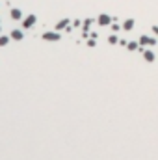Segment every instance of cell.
I'll list each match as a JSON object with an SVG mask.
<instances>
[{"label":"cell","instance_id":"6da1fadb","mask_svg":"<svg viewBox=\"0 0 158 160\" xmlns=\"http://www.w3.org/2000/svg\"><path fill=\"white\" fill-rule=\"evenodd\" d=\"M34 22H35V15H28L24 20H22V28H30V26H34Z\"/></svg>","mask_w":158,"mask_h":160},{"label":"cell","instance_id":"7a4b0ae2","mask_svg":"<svg viewBox=\"0 0 158 160\" xmlns=\"http://www.w3.org/2000/svg\"><path fill=\"white\" fill-rule=\"evenodd\" d=\"M43 39H47V41H58L60 39V34L58 32H47V34H43Z\"/></svg>","mask_w":158,"mask_h":160},{"label":"cell","instance_id":"3957f363","mask_svg":"<svg viewBox=\"0 0 158 160\" xmlns=\"http://www.w3.org/2000/svg\"><path fill=\"white\" fill-rule=\"evenodd\" d=\"M9 37H11V39H15V41H20L22 37H24V35H22V32H20V30H13Z\"/></svg>","mask_w":158,"mask_h":160},{"label":"cell","instance_id":"277c9868","mask_svg":"<svg viewBox=\"0 0 158 160\" xmlns=\"http://www.w3.org/2000/svg\"><path fill=\"white\" fill-rule=\"evenodd\" d=\"M140 43H141V45H154L156 41H154L152 37H147V35H143V37H140Z\"/></svg>","mask_w":158,"mask_h":160},{"label":"cell","instance_id":"5b68a950","mask_svg":"<svg viewBox=\"0 0 158 160\" xmlns=\"http://www.w3.org/2000/svg\"><path fill=\"white\" fill-rule=\"evenodd\" d=\"M110 20H112V19H110L108 15H101V17H99V24L106 26V24H110Z\"/></svg>","mask_w":158,"mask_h":160},{"label":"cell","instance_id":"8992f818","mask_svg":"<svg viewBox=\"0 0 158 160\" xmlns=\"http://www.w3.org/2000/svg\"><path fill=\"white\" fill-rule=\"evenodd\" d=\"M143 58H145L147 61H154V52H152V50H145V52H143Z\"/></svg>","mask_w":158,"mask_h":160},{"label":"cell","instance_id":"52a82bcc","mask_svg":"<svg viewBox=\"0 0 158 160\" xmlns=\"http://www.w3.org/2000/svg\"><path fill=\"white\" fill-rule=\"evenodd\" d=\"M11 17H13L15 20H17V19H20V17H22V13H20V9H13V11H11Z\"/></svg>","mask_w":158,"mask_h":160},{"label":"cell","instance_id":"ba28073f","mask_svg":"<svg viewBox=\"0 0 158 160\" xmlns=\"http://www.w3.org/2000/svg\"><path fill=\"white\" fill-rule=\"evenodd\" d=\"M132 26H134V20H127L125 24H123V28H125V30H132Z\"/></svg>","mask_w":158,"mask_h":160},{"label":"cell","instance_id":"9c48e42d","mask_svg":"<svg viewBox=\"0 0 158 160\" xmlns=\"http://www.w3.org/2000/svg\"><path fill=\"white\" fill-rule=\"evenodd\" d=\"M8 41H9V37H8V35H2V37H0V47L8 45Z\"/></svg>","mask_w":158,"mask_h":160},{"label":"cell","instance_id":"30bf717a","mask_svg":"<svg viewBox=\"0 0 158 160\" xmlns=\"http://www.w3.org/2000/svg\"><path fill=\"white\" fill-rule=\"evenodd\" d=\"M67 24H69V20H61V22H60V24H58L56 28H58V30H61V28H65Z\"/></svg>","mask_w":158,"mask_h":160},{"label":"cell","instance_id":"8fae6325","mask_svg":"<svg viewBox=\"0 0 158 160\" xmlns=\"http://www.w3.org/2000/svg\"><path fill=\"white\" fill-rule=\"evenodd\" d=\"M108 41H110V43H117V37H116V35H110Z\"/></svg>","mask_w":158,"mask_h":160},{"label":"cell","instance_id":"7c38bea8","mask_svg":"<svg viewBox=\"0 0 158 160\" xmlns=\"http://www.w3.org/2000/svg\"><path fill=\"white\" fill-rule=\"evenodd\" d=\"M136 47H138L136 43H128V49H130V50H134V49H136Z\"/></svg>","mask_w":158,"mask_h":160},{"label":"cell","instance_id":"4fadbf2b","mask_svg":"<svg viewBox=\"0 0 158 160\" xmlns=\"http://www.w3.org/2000/svg\"><path fill=\"white\" fill-rule=\"evenodd\" d=\"M154 34H158V26H154Z\"/></svg>","mask_w":158,"mask_h":160}]
</instances>
